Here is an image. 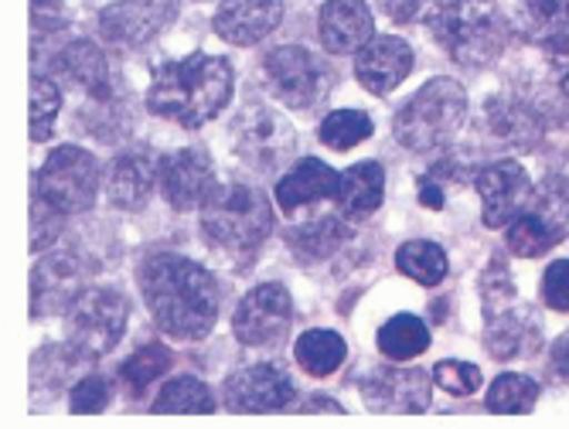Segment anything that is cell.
<instances>
[{
  "mask_svg": "<svg viewBox=\"0 0 569 429\" xmlns=\"http://www.w3.org/2000/svg\"><path fill=\"white\" fill-rule=\"evenodd\" d=\"M420 191H423V204L427 208H443V188L433 184V178H420Z\"/></svg>",
  "mask_w": 569,
  "mask_h": 429,
  "instance_id": "f6af8a7d",
  "label": "cell"
},
{
  "mask_svg": "<svg viewBox=\"0 0 569 429\" xmlns=\"http://www.w3.org/2000/svg\"><path fill=\"white\" fill-rule=\"evenodd\" d=\"M420 4H423V0H379L382 14L392 18V21H399V24H406V21L417 18V14H420Z\"/></svg>",
  "mask_w": 569,
  "mask_h": 429,
  "instance_id": "7bdbcfd3",
  "label": "cell"
},
{
  "mask_svg": "<svg viewBox=\"0 0 569 429\" xmlns=\"http://www.w3.org/2000/svg\"><path fill=\"white\" fill-rule=\"evenodd\" d=\"M546 28H569V0H529Z\"/></svg>",
  "mask_w": 569,
  "mask_h": 429,
  "instance_id": "b9f144b4",
  "label": "cell"
},
{
  "mask_svg": "<svg viewBox=\"0 0 569 429\" xmlns=\"http://www.w3.org/2000/svg\"><path fill=\"white\" fill-rule=\"evenodd\" d=\"M86 293V262L72 252L44 256L31 273V317H48L76 307Z\"/></svg>",
  "mask_w": 569,
  "mask_h": 429,
  "instance_id": "7c38bea8",
  "label": "cell"
},
{
  "mask_svg": "<svg viewBox=\"0 0 569 429\" xmlns=\"http://www.w3.org/2000/svg\"><path fill=\"white\" fill-rule=\"evenodd\" d=\"M536 402H539V386L529 379V375H515V371L498 375L488 392L491 412H529Z\"/></svg>",
  "mask_w": 569,
  "mask_h": 429,
  "instance_id": "1f68e13d",
  "label": "cell"
},
{
  "mask_svg": "<svg viewBox=\"0 0 569 429\" xmlns=\"http://www.w3.org/2000/svg\"><path fill=\"white\" fill-rule=\"evenodd\" d=\"M62 110V92L48 76L31 79V140L41 143L56 130V117Z\"/></svg>",
  "mask_w": 569,
  "mask_h": 429,
  "instance_id": "836d02e7",
  "label": "cell"
},
{
  "mask_svg": "<svg viewBox=\"0 0 569 429\" xmlns=\"http://www.w3.org/2000/svg\"><path fill=\"white\" fill-rule=\"evenodd\" d=\"M386 194V171L376 164V160H366V164H351L341 174V188H338V204L345 214H369L382 204Z\"/></svg>",
  "mask_w": 569,
  "mask_h": 429,
  "instance_id": "d4e9b609",
  "label": "cell"
},
{
  "mask_svg": "<svg viewBox=\"0 0 569 429\" xmlns=\"http://www.w3.org/2000/svg\"><path fill=\"white\" fill-rule=\"evenodd\" d=\"M293 320L290 293L280 283H260L242 297L232 317V331L246 348H270L283 341Z\"/></svg>",
  "mask_w": 569,
  "mask_h": 429,
  "instance_id": "30bf717a",
  "label": "cell"
},
{
  "mask_svg": "<svg viewBox=\"0 0 569 429\" xmlns=\"http://www.w3.org/2000/svg\"><path fill=\"white\" fill-rule=\"evenodd\" d=\"M110 406V386L107 379H99V375H89L79 386H72V396H69V409L72 412H102Z\"/></svg>",
  "mask_w": 569,
  "mask_h": 429,
  "instance_id": "f35d334b",
  "label": "cell"
},
{
  "mask_svg": "<svg viewBox=\"0 0 569 429\" xmlns=\"http://www.w3.org/2000/svg\"><path fill=\"white\" fill-rule=\"evenodd\" d=\"M433 379L450 396H475L481 389V368L471 361H440L433 368Z\"/></svg>",
  "mask_w": 569,
  "mask_h": 429,
  "instance_id": "74e56055",
  "label": "cell"
},
{
  "mask_svg": "<svg viewBox=\"0 0 569 429\" xmlns=\"http://www.w3.org/2000/svg\"><path fill=\"white\" fill-rule=\"evenodd\" d=\"M430 348V331L417 313H396L379 331V351L389 361H409Z\"/></svg>",
  "mask_w": 569,
  "mask_h": 429,
  "instance_id": "83f0119b",
  "label": "cell"
},
{
  "mask_svg": "<svg viewBox=\"0 0 569 429\" xmlns=\"http://www.w3.org/2000/svg\"><path fill=\"white\" fill-rule=\"evenodd\" d=\"M396 266L399 273H406L409 280H417L423 287H437L443 283L450 262H447V252L437 246V242H427V239H417V242H406L399 252H396Z\"/></svg>",
  "mask_w": 569,
  "mask_h": 429,
  "instance_id": "f546056e",
  "label": "cell"
},
{
  "mask_svg": "<svg viewBox=\"0 0 569 429\" xmlns=\"http://www.w3.org/2000/svg\"><path fill=\"white\" fill-rule=\"evenodd\" d=\"M318 31L331 56H351L372 41L376 21L366 0H328L318 18Z\"/></svg>",
  "mask_w": 569,
  "mask_h": 429,
  "instance_id": "e0dca14e",
  "label": "cell"
},
{
  "mask_svg": "<svg viewBox=\"0 0 569 429\" xmlns=\"http://www.w3.org/2000/svg\"><path fill=\"white\" fill-rule=\"evenodd\" d=\"M542 300L552 310H569V259H556L542 277Z\"/></svg>",
  "mask_w": 569,
  "mask_h": 429,
  "instance_id": "ab89813d",
  "label": "cell"
},
{
  "mask_svg": "<svg viewBox=\"0 0 569 429\" xmlns=\"http://www.w3.org/2000/svg\"><path fill=\"white\" fill-rule=\"evenodd\" d=\"M348 236H351V226H348V214L341 211V214H321L315 222L290 229L287 242L300 262H318V259H328L335 249H341V242H348Z\"/></svg>",
  "mask_w": 569,
  "mask_h": 429,
  "instance_id": "cb8c5ba5",
  "label": "cell"
},
{
  "mask_svg": "<svg viewBox=\"0 0 569 429\" xmlns=\"http://www.w3.org/2000/svg\"><path fill=\"white\" fill-rule=\"evenodd\" d=\"M361 399L376 412H423L430 406V379L423 368L379 365L361 379Z\"/></svg>",
  "mask_w": 569,
  "mask_h": 429,
  "instance_id": "4fadbf2b",
  "label": "cell"
},
{
  "mask_svg": "<svg viewBox=\"0 0 569 429\" xmlns=\"http://www.w3.org/2000/svg\"><path fill=\"white\" fill-rule=\"evenodd\" d=\"M549 62L559 76V82L569 89V28H552V38L546 41Z\"/></svg>",
  "mask_w": 569,
  "mask_h": 429,
  "instance_id": "60d3db41",
  "label": "cell"
},
{
  "mask_svg": "<svg viewBox=\"0 0 569 429\" xmlns=\"http://www.w3.org/2000/svg\"><path fill=\"white\" fill-rule=\"evenodd\" d=\"M38 198L56 208L59 214H79L89 211L99 191V164L96 157L82 147H59L51 150L38 171Z\"/></svg>",
  "mask_w": 569,
  "mask_h": 429,
  "instance_id": "8992f818",
  "label": "cell"
},
{
  "mask_svg": "<svg viewBox=\"0 0 569 429\" xmlns=\"http://www.w3.org/2000/svg\"><path fill=\"white\" fill-rule=\"evenodd\" d=\"M283 21V0H222L216 11V31L229 44H256Z\"/></svg>",
  "mask_w": 569,
  "mask_h": 429,
  "instance_id": "d6986e66",
  "label": "cell"
},
{
  "mask_svg": "<svg viewBox=\"0 0 569 429\" xmlns=\"http://www.w3.org/2000/svg\"><path fill=\"white\" fill-rule=\"evenodd\" d=\"M549 375L569 382V338H559L552 345V361H549Z\"/></svg>",
  "mask_w": 569,
  "mask_h": 429,
  "instance_id": "ee69618b",
  "label": "cell"
},
{
  "mask_svg": "<svg viewBox=\"0 0 569 429\" xmlns=\"http://www.w3.org/2000/svg\"><path fill=\"white\" fill-rule=\"evenodd\" d=\"M127 328V300L113 290H86L69 313V351L76 361L110 355Z\"/></svg>",
  "mask_w": 569,
  "mask_h": 429,
  "instance_id": "52a82bcc",
  "label": "cell"
},
{
  "mask_svg": "<svg viewBox=\"0 0 569 429\" xmlns=\"http://www.w3.org/2000/svg\"><path fill=\"white\" fill-rule=\"evenodd\" d=\"M171 361H174V355L164 345H147L120 365V379L130 386V392H140L150 382H158L161 375L171 368Z\"/></svg>",
  "mask_w": 569,
  "mask_h": 429,
  "instance_id": "d6a6232c",
  "label": "cell"
},
{
  "mask_svg": "<svg viewBox=\"0 0 569 429\" xmlns=\"http://www.w3.org/2000/svg\"><path fill=\"white\" fill-rule=\"evenodd\" d=\"M526 211L536 214L556 242H562L569 236V184L562 178H546L539 191H532Z\"/></svg>",
  "mask_w": 569,
  "mask_h": 429,
  "instance_id": "f1b7e54d",
  "label": "cell"
},
{
  "mask_svg": "<svg viewBox=\"0 0 569 429\" xmlns=\"http://www.w3.org/2000/svg\"><path fill=\"white\" fill-rule=\"evenodd\" d=\"M300 409H303V412H315V409H325V412H345L335 399H307Z\"/></svg>",
  "mask_w": 569,
  "mask_h": 429,
  "instance_id": "bcb514c9",
  "label": "cell"
},
{
  "mask_svg": "<svg viewBox=\"0 0 569 429\" xmlns=\"http://www.w3.org/2000/svg\"><path fill=\"white\" fill-rule=\"evenodd\" d=\"M59 72L69 82L82 86L92 99H110L113 96L107 56H102V51L92 41H72L59 56Z\"/></svg>",
  "mask_w": 569,
  "mask_h": 429,
  "instance_id": "603a6c76",
  "label": "cell"
},
{
  "mask_svg": "<svg viewBox=\"0 0 569 429\" xmlns=\"http://www.w3.org/2000/svg\"><path fill=\"white\" fill-rule=\"evenodd\" d=\"M409 72H412V48L392 34L372 38L358 51V62H355V76L376 96H389Z\"/></svg>",
  "mask_w": 569,
  "mask_h": 429,
  "instance_id": "ac0fdd59",
  "label": "cell"
},
{
  "mask_svg": "<svg viewBox=\"0 0 569 429\" xmlns=\"http://www.w3.org/2000/svg\"><path fill=\"white\" fill-rule=\"evenodd\" d=\"M539 345V325L529 313L519 310H501L498 320L491 317V328L485 335V348L498 358V361H511L522 351H536Z\"/></svg>",
  "mask_w": 569,
  "mask_h": 429,
  "instance_id": "484cf974",
  "label": "cell"
},
{
  "mask_svg": "<svg viewBox=\"0 0 569 429\" xmlns=\"http://www.w3.org/2000/svg\"><path fill=\"white\" fill-rule=\"evenodd\" d=\"M505 242H508V249H511L515 256H526V259H536V256H542L546 249L556 246V239L546 232V226L536 219V214H529V211H522L519 219H515V222L508 226Z\"/></svg>",
  "mask_w": 569,
  "mask_h": 429,
  "instance_id": "d590c367",
  "label": "cell"
},
{
  "mask_svg": "<svg viewBox=\"0 0 569 429\" xmlns=\"http://www.w3.org/2000/svg\"><path fill=\"white\" fill-rule=\"evenodd\" d=\"M153 412H216V396L201 379H174L161 389V396L150 406Z\"/></svg>",
  "mask_w": 569,
  "mask_h": 429,
  "instance_id": "4dcf8cb0",
  "label": "cell"
},
{
  "mask_svg": "<svg viewBox=\"0 0 569 429\" xmlns=\"http://www.w3.org/2000/svg\"><path fill=\"white\" fill-rule=\"evenodd\" d=\"M290 399L293 382L280 365H246L226 382V402L239 412H277Z\"/></svg>",
  "mask_w": 569,
  "mask_h": 429,
  "instance_id": "2e32d148",
  "label": "cell"
},
{
  "mask_svg": "<svg viewBox=\"0 0 569 429\" xmlns=\"http://www.w3.org/2000/svg\"><path fill=\"white\" fill-rule=\"evenodd\" d=\"M376 130V123L369 120V113L358 110H335L325 123H321V140L331 150H351L355 143L369 140Z\"/></svg>",
  "mask_w": 569,
  "mask_h": 429,
  "instance_id": "e575fe53",
  "label": "cell"
},
{
  "mask_svg": "<svg viewBox=\"0 0 569 429\" xmlns=\"http://www.w3.org/2000/svg\"><path fill=\"white\" fill-rule=\"evenodd\" d=\"M468 117V92L453 79H433L412 96L392 120V133L406 150H437L443 147Z\"/></svg>",
  "mask_w": 569,
  "mask_h": 429,
  "instance_id": "277c9868",
  "label": "cell"
},
{
  "mask_svg": "<svg viewBox=\"0 0 569 429\" xmlns=\"http://www.w3.org/2000/svg\"><path fill=\"white\" fill-rule=\"evenodd\" d=\"M140 293L158 328L174 341L204 338L216 328L222 307L216 277L178 252H158L140 266Z\"/></svg>",
  "mask_w": 569,
  "mask_h": 429,
  "instance_id": "6da1fadb",
  "label": "cell"
},
{
  "mask_svg": "<svg viewBox=\"0 0 569 429\" xmlns=\"http://www.w3.org/2000/svg\"><path fill=\"white\" fill-rule=\"evenodd\" d=\"M232 66L219 56H191L181 62H164L153 72L147 110L181 123L184 130H198L212 123L232 99Z\"/></svg>",
  "mask_w": 569,
  "mask_h": 429,
  "instance_id": "7a4b0ae2",
  "label": "cell"
},
{
  "mask_svg": "<svg viewBox=\"0 0 569 429\" xmlns=\"http://www.w3.org/2000/svg\"><path fill=\"white\" fill-rule=\"evenodd\" d=\"M232 140H236L239 157L246 160V164H252L256 171L280 168L297 147V133H293L290 120L263 102H249L246 110L236 117Z\"/></svg>",
  "mask_w": 569,
  "mask_h": 429,
  "instance_id": "9c48e42d",
  "label": "cell"
},
{
  "mask_svg": "<svg viewBox=\"0 0 569 429\" xmlns=\"http://www.w3.org/2000/svg\"><path fill=\"white\" fill-rule=\"evenodd\" d=\"M161 191H164L168 204L178 211L201 208L216 191V171H212L209 153L198 147H184V150H174L171 157H164L161 160Z\"/></svg>",
  "mask_w": 569,
  "mask_h": 429,
  "instance_id": "5bb4252c",
  "label": "cell"
},
{
  "mask_svg": "<svg viewBox=\"0 0 569 429\" xmlns=\"http://www.w3.org/2000/svg\"><path fill=\"white\" fill-rule=\"evenodd\" d=\"M341 188V178L325 164L318 157H307L300 164L277 181V204L290 214L303 204H315V201H325V198H335Z\"/></svg>",
  "mask_w": 569,
  "mask_h": 429,
  "instance_id": "7402d4cb",
  "label": "cell"
},
{
  "mask_svg": "<svg viewBox=\"0 0 569 429\" xmlns=\"http://www.w3.org/2000/svg\"><path fill=\"white\" fill-rule=\"evenodd\" d=\"M181 11V0H120L99 14V28L117 44H143L161 34Z\"/></svg>",
  "mask_w": 569,
  "mask_h": 429,
  "instance_id": "9a60e30c",
  "label": "cell"
},
{
  "mask_svg": "<svg viewBox=\"0 0 569 429\" xmlns=\"http://www.w3.org/2000/svg\"><path fill=\"white\" fill-rule=\"evenodd\" d=\"M201 229L226 249H256L273 232V208L249 184H216L201 204Z\"/></svg>",
  "mask_w": 569,
  "mask_h": 429,
  "instance_id": "5b68a950",
  "label": "cell"
},
{
  "mask_svg": "<svg viewBox=\"0 0 569 429\" xmlns=\"http://www.w3.org/2000/svg\"><path fill=\"white\" fill-rule=\"evenodd\" d=\"M161 178L158 160L150 150H127L110 168V201L127 211H140L150 201V191Z\"/></svg>",
  "mask_w": 569,
  "mask_h": 429,
  "instance_id": "44dd1931",
  "label": "cell"
},
{
  "mask_svg": "<svg viewBox=\"0 0 569 429\" xmlns=\"http://www.w3.org/2000/svg\"><path fill=\"white\" fill-rule=\"evenodd\" d=\"M481 300H485V313L488 320L495 313H501L511 300H515V283H511V273H508V266L501 259H491L488 262V270L481 277Z\"/></svg>",
  "mask_w": 569,
  "mask_h": 429,
  "instance_id": "8d00e7d4",
  "label": "cell"
},
{
  "mask_svg": "<svg viewBox=\"0 0 569 429\" xmlns=\"http://www.w3.org/2000/svg\"><path fill=\"white\" fill-rule=\"evenodd\" d=\"M427 24L460 66H488L508 44V21L495 0H437Z\"/></svg>",
  "mask_w": 569,
  "mask_h": 429,
  "instance_id": "3957f363",
  "label": "cell"
},
{
  "mask_svg": "<svg viewBox=\"0 0 569 429\" xmlns=\"http://www.w3.org/2000/svg\"><path fill=\"white\" fill-rule=\"evenodd\" d=\"M485 117H488L491 137H498V143L511 150H536L539 140L546 137L542 113H536L522 99H491L485 106Z\"/></svg>",
  "mask_w": 569,
  "mask_h": 429,
  "instance_id": "ffe728a7",
  "label": "cell"
},
{
  "mask_svg": "<svg viewBox=\"0 0 569 429\" xmlns=\"http://www.w3.org/2000/svg\"><path fill=\"white\" fill-rule=\"evenodd\" d=\"M263 69H267L273 92L287 106H293V110H310V106H318L335 86L331 66L300 44H287V48L270 51Z\"/></svg>",
  "mask_w": 569,
  "mask_h": 429,
  "instance_id": "ba28073f",
  "label": "cell"
},
{
  "mask_svg": "<svg viewBox=\"0 0 569 429\" xmlns=\"http://www.w3.org/2000/svg\"><path fill=\"white\" fill-rule=\"evenodd\" d=\"M475 188L481 194V219L488 229H501L515 222L532 201V181L515 160H495L475 174Z\"/></svg>",
  "mask_w": 569,
  "mask_h": 429,
  "instance_id": "8fae6325",
  "label": "cell"
},
{
  "mask_svg": "<svg viewBox=\"0 0 569 429\" xmlns=\"http://www.w3.org/2000/svg\"><path fill=\"white\" fill-rule=\"evenodd\" d=\"M293 358L297 365L307 371V375H315V379H325V375H335L345 358H348V345L338 331H328V328H315V331H307L297 338L293 345Z\"/></svg>",
  "mask_w": 569,
  "mask_h": 429,
  "instance_id": "4316f807",
  "label": "cell"
}]
</instances>
